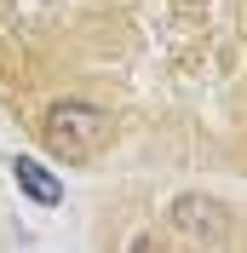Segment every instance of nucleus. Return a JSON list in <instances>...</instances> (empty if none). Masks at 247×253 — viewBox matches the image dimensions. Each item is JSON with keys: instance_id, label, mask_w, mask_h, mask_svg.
<instances>
[{"instance_id": "obj_1", "label": "nucleus", "mask_w": 247, "mask_h": 253, "mask_svg": "<svg viewBox=\"0 0 247 253\" xmlns=\"http://www.w3.org/2000/svg\"><path fill=\"white\" fill-rule=\"evenodd\" d=\"M115 138V115H104V110H92V104H52L46 110V121H41V144H46V156H58V161H92V156H104V144Z\"/></svg>"}, {"instance_id": "obj_2", "label": "nucleus", "mask_w": 247, "mask_h": 253, "mask_svg": "<svg viewBox=\"0 0 247 253\" xmlns=\"http://www.w3.org/2000/svg\"><path fill=\"white\" fill-rule=\"evenodd\" d=\"M172 230H178L184 242H196V248H224V242L236 236L230 207L213 202V196H201V190H190V196L172 202Z\"/></svg>"}, {"instance_id": "obj_3", "label": "nucleus", "mask_w": 247, "mask_h": 253, "mask_svg": "<svg viewBox=\"0 0 247 253\" xmlns=\"http://www.w3.org/2000/svg\"><path fill=\"white\" fill-rule=\"evenodd\" d=\"M12 178H17V190H23L29 202H41V207H58V202H63L58 173H52V167H41L35 156H17V161H12Z\"/></svg>"}]
</instances>
